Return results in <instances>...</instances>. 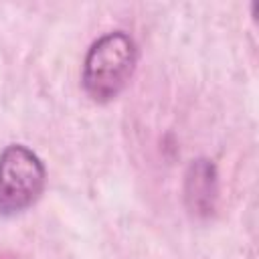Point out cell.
Wrapping results in <instances>:
<instances>
[{
  "mask_svg": "<svg viewBox=\"0 0 259 259\" xmlns=\"http://www.w3.org/2000/svg\"><path fill=\"white\" fill-rule=\"evenodd\" d=\"M184 198L194 214H210L217 200V170L214 166L200 158L188 166L184 182Z\"/></svg>",
  "mask_w": 259,
  "mask_h": 259,
  "instance_id": "cell-3",
  "label": "cell"
},
{
  "mask_svg": "<svg viewBox=\"0 0 259 259\" xmlns=\"http://www.w3.org/2000/svg\"><path fill=\"white\" fill-rule=\"evenodd\" d=\"M136 61L138 49L130 34L121 30L103 34L91 45L83 63L81 83L85 93L97 103L115 99L132 79Z\"/></svg>",
  "mask_w": 259,
  "mask_h": 259,
  "instance_id": "cell-1",
  "label": "cell"
},
{
  "mask_svg": "<svg viewBox=\"0 0 259 259\" xmlns=\"http://www.w3.org/2000/svg\"><path fill=\"white\" fill-rule=\"evenodd\" d=\"M40 158L22 144H12L0 154V214L12 217L30 208L45 188Z\"/></svg>",
  "mask_w": 259,
  "mask_h": 259,
  "instance_id": "cell-2",
  "label": "cell"
}]
</instances>
